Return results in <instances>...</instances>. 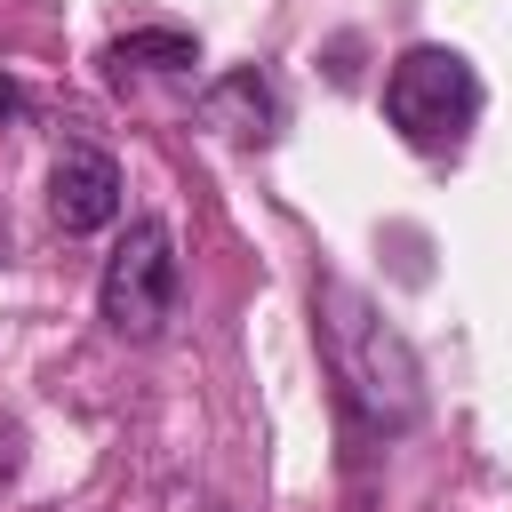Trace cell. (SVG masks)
Returning a JSON list of instances; mask_svg holds the SVG:
<instances>
[{
	"label": "cell",
	"mask_w": 512,
	"mask_h": 512,
	"mask_svg": "<svg viewBox=\"0 0 512 512\" xmlns=\"http://www.w3.org/2000/svg\"><path fill=\"white\" fill-rule=\"evenodd\" d=\"M312 328H320V360H328L352 424H368V432H408V424L424 416V368H416L408 336L376 312L368 288H352V280H336V272L312 280Z\"/></svg>",
	"instance_id": "1"
},
{
	"label": "cell",
	"mask_w": 512,
	"mask_h": 512,
	"mask_svg": "<svg viewBox=\"0 0 512 512\" xmlns=\"http://www.w3.org/2000/svg\"><path fill=\"white\" fill-rule=\"evenodd\" d=\"M16 472H24V424H16V416H0V488H8Z\"/></svg>",
	"instance_id": "7"
},
{
	"label": "cell",
	"mask_w": 512,
	"mask_h": 512,
	"mask_svg": "<svg viewBox=\"0 0 512 512\" xmlns=\"http://www.w3.org/2000/svg\"><path fill=\"white\" fill-rule=\"evenodd\" d=\"M384 120L400 128L408 152L448 160V152H464L472 120H480V72H472L456 48L416 40V48H400L392 72H384Z\"/></svg>",
	"instance_id": "2"
},
{
	"label": "cell",
	"mask_w": 512,
	"mask_h": 512,
	"mask_svg": "<svg viewBox=\"0 0 512 512\" xmlns=\"http://www.w3.org/2000/svg\"><path fill=\"white\" fill-rule=\"evenodd\" d=\"M200 120L224 128V136H240V144H264V136L280 128V88H272L256 64H240V72H224V80L200 96Z\"/></svg>",
	"instance_id": "5"
},
{
	"label": "cell",
	"mask_w": 512,
	"mask_h": 512,
	"mask_svg": "<svg viewBox=\"0 0 512 512\" xmlns=\"http://www.w3.org/2000/svg\"><path fill=\"white\" fill-rule=\"evenodd\" d=\"M48 208L64 232H104L120 216V160L104 144H64L48 168Z\"/></svg>",
	"instance_id": "4"
},
{
	"label": "cell",
	"mask_w": 512,
	"mask_h": 512,
	"mask_svg": "<svg viewBox=\"0 0 512 512\" xmlns=\"http://www.w3.org/2000/svg\"><path fill=\"white\" fill-rule=\"evenodd\" d=\"M96 312H104V328L128 336V344H152V336L176 320V232H168L160 216H128V232H120L112 256H104Z\"/></svg>",
	"instance_id": "3"
},
{
	"label": "cell",
	"mask_w": 512,
	"mask_h": 512,
	"mask_svg": "<svg viewBox=\"0 0 512 512\" xmlns=\"http://www.w3.org/2000/svg\"><path fill=\"white\" fill-rule=\"evenodd\" d=\"M0 112H8V120L24 112V88H16V80H0Z\"/></svg>",
	"instance_id": "8"
},
{
	"label": "cell",
	"mask_w": 512,
	"mask_h": 512,
	"mask_svg": "<svg viewBox=\"0 0 512 512\" xmlns=\"http://www.w3.org/2000/svg\"><path fill=\"white\" fill-rule=\"evenodd\" d=\"M0 256H8V216H0Z\"/></svg>",
	"instance_id": "9"
},
{
	"label": "cell",
	"mask_w": 512,
	"mask_h": 512,
	"mask_svg": "<svg viewBox=\"0 0 512 512\" xmlns=\"http://www.w3.org/2000/svg\"><path fill=\"white\" fill-rule=\"evenodd\" d=\"M104 64L112 72H192L200 64V40L192 32H176V24H144V32H120L112 48H104Z\"/></svg>",
	"instance_id": "6"
}]
</instances>
